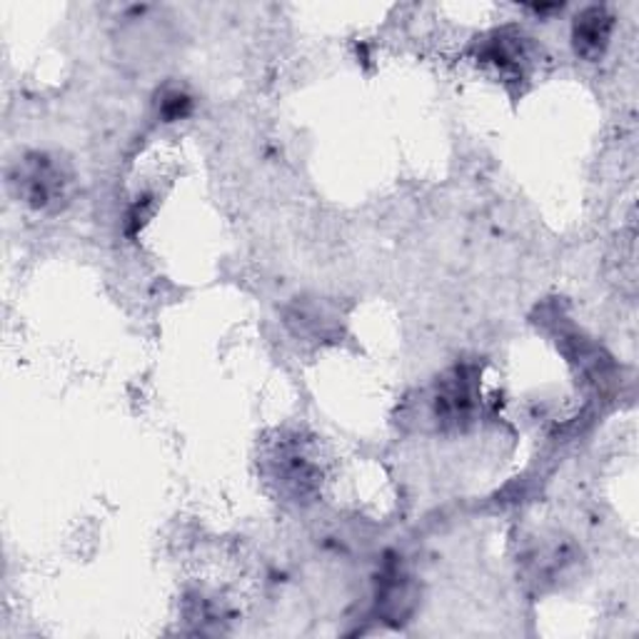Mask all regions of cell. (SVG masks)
<instances>
[{
    "label": "cell",
    "mask_w": 639,
    "mask_h": 639,
    "mask_svg": "<svg viewBox=\"0 0 639 639\" xmlns=\"http://www.w3.org/2000/svg\"><path fill=\"white\" fill-rule=\"evenodd\" d=\"M18 183H23L25 197L33 205H37V208L53 203V197L63 193V175L48 158L31 160V163L25 165L23 175L18 177Z\"/></svg>",
    "instance_id": "6da1fadb"
},
{
    "label": "cell",
    "mask_w": 639,
    "mask_h": 639,
    "mask_svg": "<svg viewBox=\"0 0 639 639\" xmlns=\"http://www.w3.org/2000/svg\"><path fill=\"white\" fill-rule=\"evenodd\" d=\"M609 33H613V18H609L603 8H587L575 23L577 53L585 55L589 61L599 58L609 43Z\"/></svg>",
    "instance_id": "7a4b0ae2"
}]
</instances>
